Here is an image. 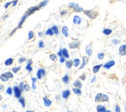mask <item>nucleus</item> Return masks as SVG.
I'll use <instances>...</instances> for the list:
<instances>
[{
  "label": "nucleus",
  "mask_w": 126,
  "mask_h": 112,
  "mask_svg": "<svg viewBox=\"0 0 126 112\" xmlns=\"http://www.w3.org/2000/svg\"><path fill=\"white\" fill-rule=\"evenodd\" d=\"M108 100V97L103 93H98L95 97V102H107Z\"/></svg>",
  "instance_id": "f257e3e1"
},
{
  "label": "nucleus",
  "mask_w": 126,
  "mask_h": 112,
  "mask_svg": "<svg viewBox=\"0 0 126 112\" xmlns=\"http://www.w3.org/2000/svg\"><path fill=\"white\" fill-rule=\"evenodd\" d=\"M83 13L87 16L89 19H95L98 15V12L95 10H84Z\"/></svg>",
  "instance_id": "f03ea898"
},
{
  "label": "nucleus",
  "mask_w": 126,
  "mask_h": 112,
  "mask_svg": "<svg viewBox=\"0 0 126 112\" xmlns=\"http://www.w3.org/2000/svg\"><path fill=\"white\" fill-rule=\"evenodd\" d=\"M10 78L11 79L13 78V75L12 72H10L2 73L1 75V76H0V79H1V81H2V82H6V81L9 80V79H10Z\"/></svg>",
  "instance_id": "7ed1b4c3"
},
{
  "label": "nucleus",
  "mask_w": 126,
  "mask_h": 112,
  "mask_svg": "<svg viewBox=\"0 0 126 112\" xmlns=\"http://www.w3.org/2000/svg\"><path fill=\"white\" fill-rule=\"evenodd\" d=\"M69 8H72L75 11H76V12H83V9L81 6H79V5L76 4V3H74V2H70L69 4Z\"/></svg>",
  "instance_id": "20e7f679"
},
{
  "label": "nucleus",
  "mask_w": 126,
  "mask_h": 112,
  "mask_svg": "<svg viewBox=\"0 0 126 112\" xmlns=\"http://www.w3.org/2000/svg\"><path fill=\"white\" fill-rule=\"evenodd\" d=\"M13 92H14V95H15V97L19 99V98L20 97L21 93H22V90H21L20 87L18 86H15L13 87Z\"/></svg>",
  "instance_id": "39448f33"
},
{
  "label": "nucleus",
  "mask_w": 126,
  "mask_h": 112,
  "mask_svg": "<svg viewBox=\"0 0 126 112\" xmlns=\"http://www.w3.org/2000/svg\"><path fill=\"white\" fill-rule=\"evenodd\" d=\"M46 75V71L44 69H39L37 72V79H41V78L44 76V75Z\"/></svg>",
  "instance_id": "423d86ee"
},
{
  "label": "nucleus",
  "mask_w": 126,
  "mask_h": 112,
  "mask_svg": "<svg viewBox=\"0 0 126 112\" xmlns=\"http://www.w3.org/2000/svg\"><path fill=\"white\" fill-rule=\"evenodd\" d=\"M38 9H39V7H38V5H37V6H33V7L30 8V9H28V10L27 11V13H26L27 16H28L29 15H31L32 13H35V11H37V10H38Z\"/></svg>",
  "instance_id": "0eeeda50"
},
{
  "label": "nucleus",
  "mask_w": 126,
  "mask_h": 112,
  "mask_svg": "<svg viewBox=\"0 0 126 112\" xmlns=\"http://www.w3.org/2000/svg\"><path fill=\"white\" fill-rule=\"evenodd\" d=\"M69 46L70 48H72V49L78 48V47H79V42L77 40H75V41L70 43V44H69Z\"/></svg>",
  "instance_id": "6e6552de"
},
{
  "label": "nucleus",
  "mask_w": 126,
  "mask_h": 112,
  "mask_svg": "<svg viewBox=\"0 0 126 112\" xmlns=\"http://www.w3.org/2000/svg\"><path fill=\"white\" fill-rule=\"evenodd\" d=\"M114 64H115V62H114V61H113V60L110 61H107V62L104 65H103V68L107 69H109L110 68H111L112 66H114Z\"/></svg>",
  "instance_id": "1a4fd4ad"
},
{
  "label": "nucleus",
  "mask_w": 126,
  "mask_h": 112,
  "mask_svg": "<svg viewBox=\"0 0 126 112\" xmlns=\"http://www.w3.org/2000/svg\"><path fill=\"white\" fill-rule=\"evenodd\" d=\"M119 54L121 55H126V44L121 45L119 47Z\"/></svg>",
  "instance_id": "9d476101"
},
{
  "label": "nucleus",
  "mask_w": 126,
  "mask_h": 112,
  "mask_svg": "<svg viewBox=\"0 0 126 112\" xmlns=\"http://www.w3.org/2000/svg\"><path fill=\"white\" fill-rule=\"evenodd\" d=\"M86 52L88 56H90L93 53V48H92V45L91 44H89V45L86 46Z\"/></svg>",
  "instance_id": "9b49d317"
},
{
  "label": "nucleus",
  "mask_w": 126,
  "mask_h": 112,
  "mask_svg": "<svg viewBox=\"0 0 126 112\" xmlns=\"http://www.w3.org/2000/svg\"><path fill=\"white\" fill-rule=\"evenodd\" d=\"M88 61H89L88 57H86V56H84V57L83 58V62H82V65H81V66L79 67V69H83L84 67H85V65H86V64H87Z\"/></svg>",
  "instance_id": "f8f14e48"
},
{
  "label": "nucleus",
  "mask_w": 126,
  "mask_h": 112,
  "mask_svg": "<svg viewBox=\"0 0 126 112\" xmlns=\"http://www.w3.org/2000/svg\"><path fill=\"white\" fill-rule=\"evenodd\" d=\"M61 33H62V34L64 35V37H69V29L67 27H63L62 29H61Z\"/></svg>",
  "instance_id": "ddd939ff"
},
{
  "label": "nucleus",
  "mask_w": 126,
  "mask_h": 112,
  "mask_svg": "<svg viewBox=\"0 0 126 112\" xmlns=\"http://www.w3.org/2000/svg\"><path fill=\"white\" fill-rule=\"evenodd\" d=\"M69 96H70V90H69V89H66V90H64L62 92V97L64 99H68Z\"/></svg>",
  "instance_id": "4468645a"
},
{
  "label": "nucleus",
  "mask_w": 126,
  "mask_h": 112,
  "mask_svg": "<svg viewBox=\"0 0 126 112\" xmlns=\"http://www.w3.org/2000/svg\"><path fill=\"white\" fill-rule=\"evenodd\" d=\"M44 103L45 107H50L51 105V101L47 97H44Z\"/></svg>",
  "instance_id": "2eb2a0df"
},
{
  "label": "nucleus",
  "mask_w": 126,
  "mask_h": 112,
  "mask_svg": "<svg viewBox=\"0 0 126 112\" xmlns=\"http://www.w3.org/2000/svg\"><path fill=\"white\" fill-rule=\"evenodd\" d=\"M81 23V17L79 16H75L73 18V23L74 24H79Z\"/></svg>",
  "instance_id": "dca6fc26"
},
{
  "label": "nucleus",
  "mask_w": 126,
  "mask_h": 112,
  "mask_svg": "<svg viewBox=\"0 0 126 112\" xmlns=\"http://www.w3.org/2000/svg\"><path fill=\"white\" fill-rule=\"evenodd\" d=\"M13 63V58H8V59L5 60L4 62L5 65H12Z\"/></svg>",
  "instance_id": "f3484780"
},
{
  "label": "nucleus",
  "mask_w": 126,
  "mask_h": 112,
  "mask_svg": "<svg viewBox=\"0 0 126 112\" xmlns=\"http://www.w3.org/2000/svg\"><path fill=\"white\" fill-rule=\"evenodd\" d=\"M102 65H95L93 68V73H97V72H99L100 69L101 68Z\"/></svg>",
  "instance_id": "a211bd4d"
},
{
  "label": "nucleus",
  "mask_w": 126,
  "mask_h": 112,
  "mask_svg": "<svg viewBox=\"0 0 126 112\" xmlns=\"http://www.w3.org/2000/svg\"><path fill=\"white\" fill-rule=\"evenodd\" d=\"M97 111L98 112H101V111H106L107 109L105 108V107H103L102 105H98L97 107Z\"/></svg>",
  "instance_id": "6ab92c4d"
},
{
  "label": "nucleus",
  "mask_w": 126,
  "mask_h": 112,
  "mask_svg": "<svg viewBox=\"0 0 126 112\" xmlns=\"http://www.w3.org/2000/svg\"><path fill=\"white\" fill-rule=\"evenodd\" d=\"M73 86L75 87H77V88H81L82 87V83H81L79 80H75V82L73 83Z\"/></svg>",
  "instance_id": "aec40b11"
},
{
  "label": "nucleus",
  "mask_w": 126,
  "mask_h": 112,
  "mask_svg": "<svg viewBox=\"0 0 126 112\" xmlns=\"http://www.w3.org/2000/svg\"><path fill=\"white\" fill-rule=\"evenodd\" d=\"M47 3H48V0H44V1L41 2V3L39 4V5H38L39 9H40V8H42V7H44Z\"/></svg>",
  "instance_id": "412c9836"
},
{
  "label": "nucleus",
  "mask_w": 126,
  "mask_h": 112,
  "mask_svg": "<svg viewBox=\"0 0 126 112\" xmlns=\"http://www.w3.org/2000/svg\"><path fill=\"white\" fill-rule=\"evenodd\" d=\"M79 65H80V60L79 58H75L73 60V65L75 67H78Z\"/></svg>",
  "instance_id": "4be33fe9"
},
{
  "label": "nucleus",
  "mask_w": 126,
  "mask_h": 112,
  "mask_svg": "<svg viewBox=\"0 0 126 112\" xmlns=\"http://www.w3.org/2000/svg\"><path fill=\"white\" fill-rule=\"evenodd\" d=\"M45 34L46 35H49V36H52L53 34H55L54 32H53L52 28H49V29H47L46 30V32H45Z\"/></svg>",
  "instance_id": "5701e85b"
},
{
  "label": "nucleus",
  "mask_w": 126,
  "mask_h": 112,
  "mask_svg": "<svg viewBox=\"0 0 126 112\" xmlns=\"http://www.w3.org/2000/svg\"><path fill=\"white\" fill-rule=\"evenodd\" d=\"M62 54H63V56L65 58H69V54L68 51H67L65 48L62 49Z\"/></svg>",
  "instance_id": "b1692460"
},
{
  "label": "nucleus",
  "mask_w": 126,
  "mask_h": 112,
  "mask_svg": "<svg viewBox=\"0 0 126 112\" xmlns=\"http://www.w3.org/2000/svg\"><path fill=\"white\" fill-rule=\"evenodd\" d=\"M103 34H105V35H110L112 33V30L111 29H103Z\"/></svg>",
  "instance_id": "393cba45"
},
{
  "label": "nucleus",
  "mask_w": 126,
  "mask_h": 112,
  "mask_svg": "<svg viewBox=\"0 0 126 112\" xmlns=\"http://www.w3.org/2000/svg\"><path fill=\"white\" fill-rule=\"evenodd\" d=\"M73 65V61H67L65 63V65L68 69H70Z\"/></svg>",
  "instance_id": "a878e982"
},
{
  "label": "nucleus",
  "mask_w": 126,
  "mask_h": 112,
  "mask_svg": "<svg viewBox=\"0 0 126 112\" xmlns=\"http://www.w3.org/2000/svg\"><path fill=\"white\" fill-rule=\"evenodd\" d=\"M62 81H63V83H69V75H65V76L62 78Z\"/></svg>",
  "instance_id": "bb28decb"
},
{
  "label": "nucleus",
  "mask_w": 126,
  "mask_h": 112,
  "mask_svg": "<svg viewBox=\"0 0 126 112\" xmlns=\"http://www.w3.org/2000/svg\"><path fill=\"white\" fill-rule=\"evenodd\" d=\"M72 90H73L74 93H75L76 95H81V93H82V92H81L79 88H73Z\"/></svg>",
  "instance_id": "cd10ccee"
},
{
  "label": "nucleus",
  "mask_w": 126,
  "mask_h": 112,
  "mask_svg": "<svg viewBox=\"0 0 126 112\" xmlns=\"http://www.w3.org/2000/svg\"><path fill=\"white\" fill-rule=\"evenodd\" d=\"M27 17V14H25V15L22 17V19H21V20L19 21V27H21V26H22V23H23L24 22V20H25V19H26Z\"/></svg>",
  "instance_id": "c85d7f7f"
},
{
  "label": "nucleus",
  "mask_w": 126,
  "mask_h": 112,
  "mask_svg": "<svg viewBox=\"0 0 126 112\" xmlns=\"http://www.w3.org/2000/svg\"><path fill=\"white\" fill-rule=\"evenodd\" d=\"M52 30H53V32H54V33L55 34H56V35H58V27L57 26H53L52 27Z\"/></svg>",
  "instance_id": "c756f323"
},
{
  "label": "nucleus",
  "mask_w": 126,
  "mask_h": 112,
  "mask_svg": "<svg viewBox=\"0 0 126 112\" xmlns=\"http://www.w3.org/2000/svg\"><path fill=\"white\" fill-rule=\"evenodd\" d=\"M21 69L20 66H17V67H14V68L12 69V71L14 72V73H17V72L19 71V69Z\"/></svg>",
  "instance_id": "7c9ffc66"
},
{
  "label": "nucleus",
  "mask_w": 126,
  "mask_h": 112,
  "mask_svg": "<svg viewBox=\"0 0 126 112\" xmlns=\"http://www.w3.org/2000/svg\"><path fill=\"white\" fill-rule=\"evenodd\" d=\"M19 102L21 103L22 107H25V100H24V98L19 97Z\"/></svg>",
  "instance_id": "2f4dec72"
},
{
  "label": "nucleus",
  "mask_w": 126,
  "mask_h": 112,
  "mask_svg": "<svg viewBox=\"0 0 126 112\" xmlns=\"http://www.w3.org/2000/svg\"><path fill=\"white\" fill-rule=\"evenodd\" d=\"M32 87H33V89H36V81H37V78H32Z\"/></svg>",
  "instance_id": "473e14b6"
},
{
  "label": "nucleus",
  "mask_w": 126,
  "mask_h": 112,
  "mask_svg": "<svg viewBox=\"0 0 126 112\" xmlns=\"http://www.w3.org/2000/svg\"><path fill=\"white\" fill-rule=\"evenodd\" d=\"M50 59L51 61H56L57 60V55H55V54H51L50 55Z\"/></svg>",
  "instance_id": "72a5a7b5"
},
{
  "label": "nucleus",
  "mask_w": 126,
  "mask_h": 112,
  "mask_svg": "<svg viewBox=\"0 0 126 112\" xmlns=\"http://www.w3.org/2000/svg\"><path fill=\"white\" fill-rule=\"evenodd\" d=\"M97 57L100 60L103 59V58H104V53H99V54H98V55H97Z\"/></svg>",
  "instance_id": "f704fd0d"
},
{
  "label": "nucleus",
  "mask_w": 126,
  "mask_h": 112,
  "mask_svg": "<svg viewBox=\"0 0 126 112\" xmlns=\"http://www.w3.org/2000/svg\"><path fill=\"white\" fill-rule=\"evenodd\" d=\"M33 37V31H29L28 33V39H32Z\"/></svg>",
  "instance_id": "c9c22d12"
},
{
  "label": "nucleus",
  "mask_w": 126,
  "mask_h": 112,
  "mask_svg": "<svg viewBox=\"0 0 126 112\" xmlns=\"http://www.w3.org/2000/svg\"><path fill=\"white\" fill-rule=\"evenodd\" d=\"M19 86L20 87V89H21V90L22 91H23V90H25L24 89V86H25V84L23 83V82H21L20 83H19Z\"/></svg>",
  "instance_id": "e433bc0d"
},
{
  "label": "nucleus",
  "mask_w": 126,
  "mask_h": 112,
  "mask_svg": "<svg viewBox=\"0 0 126 112\" xmlns=\"http://www.w3.org/2000/svg\"><path fill=\"white\" fill-rule=\"evenodd\" d=\"M26 69L27 70L28 72H31L33 69H32V67H31V65H29V64H27V65L26 67Z\"/></svg>",
  "instance_id": "4c0bfd02"
},
{
  "label": "nucleus",
  "mask_w": 126,
  "mask_h": 112,
  "mask_svg": "<svg viewBox=\"0 0 126 112\" xmlns=\"http://www.w3.org/2000/svg\"><path fill=\"white\" fill-rule=\"evenodd\" d=\"M38 46L40 48H43V47H44V42L43 41H39V44H38Z\"/></svg>",
  "instance_id": "58836bf2"
},
{
  "label": "nucleus",
  "mask_w": 126,
  "mask_h": 112,
  "mask_svg": "<svg viewBox=\"0 0 126 112\" xmlns=\"http://www.w3.org/2000/svg\"><path fill=\"white\" fill-rule=\"evenodd\" d=\"M6 93L9 94V95L12 94V88H11V87H8L7 89H6Z\"/></svg>",
  "instance_id": "ea45409f"
},
{
  "label": "nucleus",
  "mask_w": 126,
  "mask_h": 112,
  "mask_svg": "<svg viewBox=\"0 0 126 112\" xmlns=\"http://www.w3.org/2000/svg\"><path fill=\"white\" fill-rule=\"evenodd\" d=\"M13 2H6L5 5H4V7L5 8V9H7L8 7H9V5H10L11 4H12Z\"/></svg>",
  "instance_id": "a19ab883"
},
{
  "label": "nucleus",
  "mask_w": 126,
  "mask_h": 112,
  "mask_svg": "<svg viewBox=\"0 0 126 112\" xmlns=\"http://www.w3.org/2000/svg\"><path fill=\"white\" fill-rule=\"evenodd\" d=\"M24 89H25L26 91H29V90H30V86L28 85V84H25Z\"/></svg>",
  "instance_id": "79ce46f5"
},
{
  "label": "nucleus",
  "mask_w": 126,
  "mask_h": 112,
  "mask_svg": "<svg viewBox=\"0 0 126 112\" xmlns=\"http://www.w3.org/2000/svg\"><path fill=\"white\" fill-rule=\"evenodd\" d=\"M25 61H26V58H20L18 61H19V63H23V62H24Z\"/></svg>",
  "instance_id": "37998d69"
},
{
  "label": "nucleus",
  "mask_w": 126,
  "mask_h": 112,
  "mask_svg": "<svg viewBox=\"0 0 126 112\" xmlns=\"http://www.w3.org/2000/svg\"><path fill=\"white\" fill-rule=\"evenodd\" d=\"M58 55L59 56V57H61V56H63V54H62V49L60 50V51L58 52Z\"/></svg>",
  "instance_id": "c03bdc74"
},
{
  "label": "nucleus",
  "mask_w": 126,
  "mask_h": 112,
  "mask_svg": "<svg viewBox=\"0 0 126 112\" xmlns=\"http://www.w3.org/2000/svg\"><path fill=\"white\" fill-rule=\"evenodd\" d=\"M64 61H65V57H64V56H61V57H60V62L63 63Z\"/></svg>",
  "instance_id": "a18cd8bd"
},
{
  "label": "nucleus",
  "mask_w": 126,
  "mask_h": 112,
  "mask_svg": "<svg viewBox=\"0 0 126 112\" xmlns=\"http://www.w3.org/2000/svg\"><path fill=\"white\" fill-rule=\"evenodd\" d=\"M115 111H116V112H120V111H121V109H120V107H119V106H118V105H117V106H116V107H115Z\"/></svg>",
  "instance_id": "49530a36"
},
{
  "label": "nucleus",
  "mask_w": 126,
  "mask_h": 112,
  "mask_svg": "<svg viewBox=\"0 0 126 112\" xmlns=\"http://www.w3.org/2000/svg\"><path fill=\"white\" fill-rule=\"evenodd\" d=\"M79 79H82V80H85V79H86V75H85V74H83V75H81V76L79 77Z\"/></svg>",
  "instance_id": "de8ad7c7"
},
{
  "label": "nucleus",
  "mask_w": 126,
  "mask_h": 112,
  "mask_svg": "<svg viewBox=\"0 0 126 112\" xmlns=\"http://www.w3.org/2000/svg\"><path fill=\"white\" fill-rule=\"evenodd\" d=\"M17 2H18L17 0H14V1L13 2V6H16V4H17Z\"/></svg>",
  "instance_id": "09e8293b"
},
{
  "label": "nucleus",
  "mask_w": 126,
  "mask_h": 112,
  "mask_svg": "<svg viewBox=\"0 0 126 112\" xmlns=\"http://www.w3.org/2000/svg\"><path fill=\"white\" fill-rule=\"evenodd\" d=\"M65 14H67V11L66 10H63L62 12L61 13V16H64V15H65Z\"/></svg>",
  "instance_id": "8fccbe9b"
},
{
  "label": "nucleus",
  "mask_w": 126,
  "mask_h": 112,
  "mask_svg": "<svg viewBox=\"0 0 126 112\" xmlns=\"http://www.w3.org/2000/svg\"><path fill=\"white\" fill-rule=\"evenodd\" d=\"M112 42H113V43H114L115 44H117V43H118V41H115V40H114V41H112Z\"/></svg>",
  "instance_id": "3c124183"
},
{
  "label": "nucleus",
  "mask_w": 126,
  "mask_h": 112,
  "mask_svg": "<svg viewBox=\"0 0 126 112\" xmlns=\"http://www.w3.org/2000/svg\"><path fill=\"white\" fill-rule=\"evenodd\" d=\"M95 79H96V77H93V79H92V81H91V83H94L95 82Z\"/></svg>",
  "instance_id": "603ef678"
},
{
  "label": "nucleus",
  "mask_w": 126,
  "mask_h": 112,
  "mask_svg": "<svg viewBox=\"0 0 126 112\" xmlns=\"http://www.w3.org/2000/svg\"><path fill=\"white\" fill-rule=\"evenodd\" d=\"M38 35L40 36V37H41V36H42V33H38Z\"/></svg>",
  "instance_id": "864d4df0"
}]
</instances>
